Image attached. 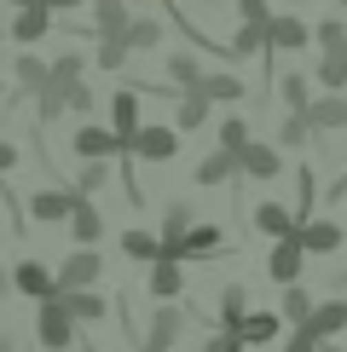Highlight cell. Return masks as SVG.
I'll list each match as a JSON object with an SVG mask.
<instances>
[{
	"mask_svg": "<svg viewBox=\"0 0 347 352\" xmlns=\"http://www.w3.org/2000/svg\"><path fill=\"white\" fill-rule=\"evenodd\" d=\"M35 110H41V122H52V116L64 110V93H58V87H47V93L35 98Z\"/></svg>",
	"mask_w": 347,
	"mask_h": 352,
	"instance_id": "obj_39",
	"label": "cell"
},
{
	"mask_svg": "<svg viewBox=\"0 0 347 352\" xmlns=\"http://www.w3.org/2000/svg\"><path fill=\"white\" fill-rule=\"evenodd\" d=\"M64 306H70V318H76V324H105V312H110V300H105V295H93V289H81V295H64Z\"/></svg>",
	"mask_w": 347,
	"mask_h": 352,
	"instance_id": "obj_19",
	"label": "cell"
},
{
	"mask_svg": "<svg viewBox=\"0 0 347 352\" xmlns=\"http://www.w3.org/2000/svg\"><path fill=\"white\" fill-rule=\"evenodd\" d=\"M76 6H87V0H47V12H76Z\"/></svg>",
	"mask_w": 347,
	"mask_h": 352,
	"instance_id": "obj_44",
	"label": "cell"
},
{
	"mask_svg": "<svg viewBox=\"0 0 347 352\" xmlns=\"http://www.w3.org/2000/svg\"><path fill=\"white\" fill-rule=\"evenodd\" d=\"M180 329H185V318L174 312V306H162V312L151 318V352H174V341H180Z\"/></svg>",
	"mask_w": 347,
	"mask_h": 352,
	"instance_id": "obj_18",
	"label": "cell"
},
{
	"mask_svg": "<svg viewBox=\"0 0 347 352\" xmlns=\"http://www.w3.org/2000/svg\"><path fill=\"white\" fill-rule=\"evenodd\" d=\"M12 289H23V295H29V300H41V306L64 295V289H58V277H47V266H41V260H23V266L12 272Z\"/></svg>",
	"mask_w": 347,
	"mask_h": 352,
	"instance_id": "obj_4",
	"label": "cell"
},
{
	"mask_svg": "<svg viewBox=\"0 0 347 352\" xmlns=\"http://www.w3.org/2000/svg\"><path fill=\"white\" fill-rule=\"evenodd\" d=\"M278 329H284V312H249V318H243V329H238V341L243 346H260V341H272Z\"/></svg>",
	"mask_w": 347,
	"mask_h": 352,
	"instance_id": "obj_17",
	"label": "cell"
},
{
	"mask_svg": "<svg viewBox=\"0 0 347 352\" xmlns=\"http://www.w3.org/2000/svg\"><path fill=\"white\" fill-rule=\"evenodd\" d=\"M168 76L180 81L185 93H197V87H202V69H197V58H191V52H174V58H168Z\"/></svg>",
	"mask_w": 347,
	"mask_h": 352,
	"instance_id": "obj_26",
	"label": "cell"
},
{
	"mask_svg": "<svg viewBox=\"0 0 347 352\" xmlns=\"http://www.w3.org/2000/svg\"><path fill=\"white\" fill-rule=\"evenodd\" d=\"M307 122H313V133H336V127H347V98H336V93L313 98Z\"/></svg>",
	"mask_w": 347,
	"mask_h": 352,
	"instance_id": "obj_13",
	"label": "cell"
},
{
	"mask_svg": "<svg viewBox=\"0 0 347 352\" xmlns=\"http://www.w3.org/2000/svg\"><path fill=\"white\" fill-rule=\"evenodd\" d=\"M284 352H324V346H318V341H313V335H307V329H301V335H289V346H284Z\"/></svg>",
	"mask_w": 347,
	"mask_h": 352,
	"instance_id": "obj_43",
	"label": "cell"
},
{
	"mask_svg": "<svg viewBox=\"0 0 347 352\" xmlns=\"http://www.w3.org/2000/svg\"><path fill=\"white\" fill-rule=\"evenodd\" d=\"M127 52H145V47H156V41H162V23L156 18H139V23H127Z\"/></svg>",
	"mask_w": 347,
	"mask_h": 352,
	"instance_id": "obj_27",
	"label": "cell"
},
{
	"mask_svg": "<svg viewBox=\"0 0 347 352\" xmlns=\"http://www.w3.org/2000/svg\"><path fill=\"white\" fill-rule=\"evenodd\" d=\"M12 6H18V12H35V6H47V0H12Z\"/></svg>",
	"mask_w": 347,
	"mask_h": 352,
	"instance_id": "obj_46",
	"label": "cell"
},
{
	"mask_svg": "<svg viewBox=\"0 0 347 352\" xmlns=\"http://www.w3.org/2000/svg\"><path fill=\"white\" fill-rule=\"evenodd\" d=\"M249 144H255V139H249V127H243L238 116H231V122L220 127V151H226V156H238V162H243V151H249Z\"/></svg>",
	"mask_w": 347,
	"mask_h": 352,
	"instance_id": "obj_31",
	"label": "cell"
},
{
	"mask_svg": "<svg viewBox=\"0 0 347 352\" xmlns=\"http://www.w3.org/2000/svg\"><path fill=\"white\" fill-rule=\"evenodd\" d=\"M145 352H151V346H145Z\"/></svg>",
	"mask_w": 347,
	"mask_h": 352,
	"instance_id": "obj_51",
	"label": "cell"
},
{
	"mask_svg": "<svg viewBox=\"0 0 347 352\" xmlns=\"http://www.w3.org/2000/svg\"><path fill=\"white\" fill-rule=\"evenodd\" d=\"M98 64H105V69H122V64H127V41H122V35H116V41H98Z\"/></svg>",
	"mask_w": 347,
	"mask_h": 352,
	"instance_id": "obj_35",
	"label": "cell"
},
{
	"mask_svg": "<svg viewBox=\"0 0 347 352\" xmlns=\"http://www.w3.org/2000/svg\"><path fill=\"white\" fill-rule=\"evenodd\" d=\"M76 156H81V162H105V156H127V144L116 139L110 127H93V122H87L81 133H76Z\"/></svg>",
	"mask_w": 347,
	"mask_h": 352,
	"instance_id": "obj_6",
	"label": "cell"
},
{
	"mask_svg": "<svg viewBox=\"0 0 347 352\" xmlns=\"http://www.w3.org/2000/svg\"><path fill=\"white\" fill-rule=\"evenodd\" d=\"M35 335H41V346H47V352H64L70 341H76V318H70L64 295L41 306V324H35Z\"/></svg>",
	"mask_w": 347,
	"mask_h": 352,
	"instance_id": "obj_1",
	"label": "cell"
},
{
	"mask_svg": "<svg viewBox=\"0 0 347 352\" xmlns=\"http://www.w3.org/2000/svg\"><path fill=\"white\" fill-rule=\"evenodd\" d=\"M0 352H18V346H12V335H0Z\"/></svg>",
	"mask_w": 347,
	"mask_h": 352,
	"instance_id": "obj_48",
	"label": "cell"
},
{
	"mask_svg": "<svg viewBox=\"0 0 347 352\" xmlns=\"http://www.w3.org/2000/svg\"><path fill=\"white\" fill-rule=\"evenodd\" d=\"M231 173H238V156H226V151H214L209 162L197 168V179H202V185H220V179H231Z\"/></svg>",
	"mask_w": 347,
	"mask_h": 352,
	"instance_id": "obj_30",
	"label": "cell"
},
{
	"mask_svg": "<svg viewBox=\"0 0 347 352\" xmlns=\"http://www.w3.org/2000/svg\"><path fill=\"white\" fill-rule=\"evenodd\" d=\"M243 318H249V312H243V289L231 283L226 295H220V335H238V329H243Z\"/></svg>",
	"mask_w": 347,
	"mask_h": 352,
	"instance_id": "obj_23",
	"label": "cell"
},
{
	"mask_svg": "<svg viewBox=\"0 0 347 352\" xmlns=\"http://www.w3.org/2000/svg\"><path fill=\"white\" fill-rule=\"evenodd\" d=\"M278 168H284L278 144H249V151H243V162H238V173H249V179H272Z\"/></svg>",
	"mask_w": 347,
	"mask_h": 352,
	"instance_id": "obj_14",
	"label": "cell"
},
{
	"mask_svg": "<svg viewBox=\"0 0 347 352\" xmlns=\"http://www.w3.org/2000/svg\"><path fill=\"white\" fill-rule=\"evenodd\" d=\"M197 93H202V98H220V104H231V98H243V81H238V76H202Z\"/></svg>",
	"mask_w": 347,
	"mask_h": 352,
	"instance_id": "obj_28",
	"label": "cell"
},
{
	"mask_svg": "<svg viewBox=\"0 0 347 352\" xmlns=\"http://www.w3.org/2000/svg\"><path fill=\"white\" fill-rule=\"evenodd\" d=\"M238 12H243V23H272V6H266V0H238Z\"/></svg>",
	"mask_w": 347,
	"mask_h": 352,
	"instance_id": "obj_38",
	"label": "cell"
},
{
	"mask_svg": "<svg viewBox=\"0 0 347 352\" xmlns=\"http://www.w3.org/2000/svg\"><path fill=\"white\" fill-rule=\"evenodd\" d=\"M284 318H289V324H301V329H307L313 324V295H307V289H289V295H284Z\"/></svg>",
	"mask_w": 347,
	"mask_h": 352,
	"instance_id": "obj_29",
	"label": "cell"
},
{
	"mask_svg": "<svg viewBox=\"0 0 347 352\" xmlns=\"http://www.w3.org/2000/svg\"><path fill=\"white\" fill-rule=\"evenodd\" d=\"M122 248H127V260H162V237H151V231H127L122 237Z\"/></svg>",
	"mask_w": 347,
	"mask_h": 352,
	"instance_id": "obj_25",
	"label": "cell"
},
{
	"mask_svg": "<svg viewBox=\"0 0 347 352\" xmlns=\"http://www.w3.org/2000/svg\"><path fill=\"white\" fill-rule=\"evenodd\" d=\"M347 231L341 226H330V219H301V231H295V243L307 248V254H336Z\"/></svg>",
	"mask_w": 347,
	"mask_h": 352,
	"instance_id": "obj_8",
	"label": "cell"
},
{
	"mask_svg": "<svg viewBox=\"0 0 347 352\" xmlns=\"http://www.w3.org/2000/svg\"><path fill=\"white\" fill-rule=\"evenodd\" d=\"M12 162H18V151H12V144H0V173H6Z\"/></svg>",
	"mask_w": 347,
	"mask_h": 352,
	"instance_id": "obj_45",
	"label": "cell"
},
{
	"mask_svg": "<svg viewBox=\"0 0 347 352\" xmlns=\"http://www.w3.org/2000/svg\"><path fill=\"white\" fill-rule=\"evenodd\" d=\"M202 116H209V98L202 93H180V127H197Z\"/></svg>",
	"mask_w": 347,
	"mask_h": 352,
	"instance_id": "obj_33",
	"label": "cell"
},
{
	"mask_svg": "<svg viewBox=\"0 0 347 352\" xmlns=\"http://www.w3.org/2000/svg\"><path fill=\"white\" fill-rule=\"evenodd\" d=\"M301 260H307V248H301L295 237H289V243H272V254H266V277H272V283H289V289H295Z\"/></svg>",
	"mask_w": 347,
	"mask_h": 352,
	"instance_id": "obj_7",
	"label": "cell"
},
{
	"mask_svg": "<svg viewBox=\"0 0 347 352\" xmlns=\"http://www.w3.org/2000/svg\"><path fill=\"white\" fill-rule=\"evenodd\" d=\"M307 41H313V29L301 23V18H272V23H266V47L295 52V47H307Z\"/></svg>",
	"mask_w": 347,
	"mask_h": 352,
	"instance_id": "obj_15",
	"label": "cell"
},
{
	"mask_svg": "<svg viewBox=\"0 0 347 352\" xmlns=\"http://www.w3.org/2000/svg\"><path fill=\"white\" fill-rule=\"evenodd\" d=\"M180 283H185V277H180V260H156V266H151V289H156L162 300L180 295Z\"/></svg>",
	"mask_w": 347,
	"mask_h": 352,
	"instance_id": "obj_24",
	"label": "cell"
},
{
	"mask_svg": "<svg viewBox=\"0 0 347 352\" xmlns=\"http://www.w3.org/2000/svg\"><path fill=\"white\" fill-rule=\"evenodd\" d=\"M18 81H23L29 93L41 98V93H47V87H52V64H41L35 52H23V58H18Z\"/></svg>",
	"mask_w": 347,
	"mask_h": 352,
	"instance_id": "obj_22",
	"label": "cell"
},
{
	"mask_svg": "<svg viewBox=\"0 0 347 352\" xmlns=\"http://www.w3.org/2000/svg\"><path fill=\"white\" fill-rule=\"evenodd\" d=\"M127 0H93V29H98V41H116V35H127Z\"/></svg>",
	"mask_w": 347,
	"mask_h": 352,
	"instance_id": "obj_11",
	"label": "cell"
},
{
	"mask_svg": "<svg viewBox=\"0 0 347 352\" xmlns=\"http://www.w3.org/2000/svg\"><path fill=\"white\" fill-rule=\"evenodd\" d=\"M98 231H105V219H98V208H93V202L81 197V202H76V214H70V237L93 248V243H98Z\"/></svg>",
	"mask_w": 347,
	"mask_h": 352,
	"instance_id": "obj_20",
	"label": "cell"
},
{
	"mask_svg": "<svg viewBox=\"0 0 347 352\" xmlns=\"http://www.w3.org/2000/svg\"><path fill=\"white\" fill-rule=\"evenodd\" d=\"M76 81H81V58H76V52H64V58L52 64V87H76Z\"/></svg>",
	"mask_w": 347,
	"mask_h": 352,
	"instance_id": "obj_34",
	"label": "cell"
},
{
	"mask_svg": "<svg viewBox=\"0 0 347 352\" xmlns=\"http://www.w3.org/2000/svg\"><path fill=\"white\" fill-rule=\"evenodd\" d=\"M139 93L145 87H127V93H116V104H110V133L127 144V151H134V139H139Z\"/></svg>",
	"mask_w": 347,
	"mask_h": 352,
	"instance_id": "obj_3",
	"label": "cell"
},
{
	"mask_svg": "<svg viewBox=\"0 0 347 352\" xmlns=\"http://www.w3.org/2000/svg\"><path fill=\"white\" fill-rule=\"evenodd\" d=\"M255 231H266L272 243H289L301 231V219L289 214V208H278V202H260V208H255Z\"/></svg>",
	"mask_w": 347,
	"mask_h": 352,
	"instance_id": "obj_10",
	"label": "cell"
},
{
	"mask_svg": "<svg viewBox=\"0 0 347 352\" xmlns=\"http://www.w3.org/2000/svg\"><path fill=\"white\" fill-rule=\"evenodd\" d=\"M318 81H324L330 93H336V87H347V58H324V64H318Z\"/></svg>",
	"mask_w": 347,
	"mask_h": 352,
	"instance_id": "obj_36",
	"label": "cell"
},
{
	"mask_svg": "<svg viewBox=\"0 0 347 352\" xmlns=\"http://www.w3.org/2000/svg\"><path fill=\"white\" fill-rule=\"evenodd\" d=\"M98 277H105L98 254H93V248H76V254L64 260V272H58V289H64V295H81V289H93Z\"/></svg>",
	"mask_w": 347,
	"mask_h": 352,
	"instance_id": "obj_2",
	"label": "cell"
},
{
	"mask_svg": "<svg viewBox=\"0 0 347 352\" xmlns=\"http://www.w3.org/2000/svg\"><path fill=\"white\" fill-rule=\"evenodd\" d=\"M202 352H243V341H238V335H209Z\"/></svg>",
	"mask_w": 347,
	"mask_h": 352,
	"instance_id": "obj_42",
	"label": "cell"
},
{
	"mask_svg": "<svg viewBox=\"0 0 347 352\" xmlns=\"http://www.w3.org/2000/svg\"><path fill=\"white\" fill-rule=\"evenodd\" d=\"M180 133L174 127H139V139H134V151L127 156H145V162H168V156H180Z\"/></svg>",
	"mask_w": 347,
	"mask_h": 352,
	"instance_id": "obj_5",
	"label": "cell"
},
{
	"mask_svg": "<svg viewBox=\"0 0 347 352\" xmlns=\"http://www.w3.org/2000/svg\"><path fill=\"white\" fill-rule=\"evenodd\" d=\"M47 29H52V12H47V6H35V12H18L12 35H18L23 47H35V41H47Z\"/></svg>",
	"mask_w": 347,
	"mask_h": 352,
	"instance_id": "obj_21",
	"label": "cell"
},
{
	"mask_svg": "<svg viewBox=\"0 0 347 352\" xmlns=\"http://www.w3.org/2000/svg\"><path fill=\"white\" fill-rule=\"evenodd\" d=\"M220 243H226L220 226H191V231H185V243H180V260H202V254H214Z\"/></svg>",
	"mask_w": 347,
	"mask_h": 352,
	"instance_id": "obj_16",
	"label": "cell"
},
{
	"mask_svg": "<svg viewBox=\"0 0 347 352\" xmlns=\"http://www.w3.org/2000/svg\"><path fill=\"white\" fill-rule=\"evenodd\" d=\"M307 133H313V122H307V116H289V122L278 127V139H284V144H307Z\"/></svg>",
	"mask_w": 347,
	"mask_h": 352,
	"instance_id": "obj_37",
	"label": "cell"
},
{
	"mask_svg": "<svg viewBox=\"0 0 347 352\" xmlns=\"http://www.w3.org/2000/svg\"><path fill=\"white\" fill-rule=\"evenodd\" d=\"M209 6H226V0H209Z\"/></svg>",
	"mask_w": 347,
	"mask_h": 352,
	"instance_id": "obj_49",
	"label": "cell"
},
{
	"mask_svg": "<svg viewBox=\"0 0 347 352\" xmlns=\"http://www.w3.org/2000/svg\"><path fill=\"white\" fill-rule=\"evenodd\" d=\"M284 104L295 110V116H307V110H313V98H307V81H301V76H284Z\"/></svg>",
	"mask_w": 347,
	"mask_h": 352,
	"instance_id": "obj_32",
	"label": "cell"
},
{
	"mask_svg": "<svg viewBox=\"0 0 347 352\" xmlns=\"http://www.w3.org/2000/svg\"><path fill=\"white\" fill-rule=\"evenodd\" d=\"M341 329H347V300H324V306H313V324H307V335H313L318 346H330Z\"/></svg>",
	"mask_w": 347,
	"mask_h": 352,
	"instance_id": "obj_9",
	"label": "cell"
},
{
	"mask_svg": "<svg viewBox=\"0 0 347 352\" xmlns=\"http://www.w3.org/2000/svg\"><path fill=\"white\" fill-rule=\"evenodd\" d=\"M6 289H12V277H6V272H0V300H6Z\"/></svg>",
	"mask_w": 347,
	"mask_h": 352,
	"instance_id": "obj_47",
	"label": "cell"
},
{
	"mask_svg": "<svg viewBox=\"0 0 347 352\" xmlns=\"http://www.w3.org/2000/svg\"><path fill=\"white\" fill-rule=\"evenodd\" d=\"M76 190H35V197H29V214L35 219H70L76 214Z\"/></svg>",
	"mask_w": 347,
	"mask_h": 352,
	"instance_id": "obj_12",
	"label": "cell"
},
{
	"mask_svg": "<svg viewBox=\"0 0 347 352\" xmlns=\"http://www.w3.org/2000/svg\"><path fill=\"white\" fill-rule=\"evenodd\" d=\"M58 93H64V104H70V110H93V93H87L81 81H76V87H58Z\"/></svg>",
	"mask_w": 347,
	"mask_h": 352,
	"instance_id": "obj_40",
	"label": "cell"
},
{
	"mask_svg": "<svg viewBox=\"0 0 347 352\" xmlns=\"http://www.w3.org/2000/svg\"><path fill=\"white\" fill-rule=\"evenodd\" d=\"M76 185H81V190H93V185H105V162H87Z\"/></svg>",
	"mask_w": 347,
	"mask_h": 352,
	"instance_id": "obj_41",
	"label": "cell"
},
{
	"mask_svg": "<svg viewBox=\"0 0 347 352\" xmlns=\"http://www.w3.org/2000/svg\"><path fill=\"white\" fill-rule=\"evenodd\" d=\"M341 58H347V47H341Z\"/></svg>",
	"mask_w": 347,
	"mask_h": 352,
	"instance_id": "obj_50",
	"label": "cell"
}]
</instances>
